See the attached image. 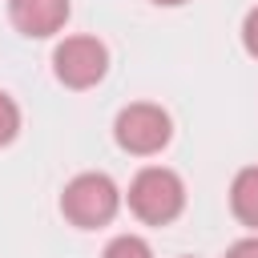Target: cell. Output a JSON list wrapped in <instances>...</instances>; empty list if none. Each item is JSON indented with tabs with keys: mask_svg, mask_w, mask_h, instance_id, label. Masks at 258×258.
Listing matches in <instances>:
<instances>
[{
	"mask_svg": "<svg viewBox=\"0 0 258 258\" xmlns=\"http://www.w3.org/2000/svg\"><path fill=\"white\" fill-rule=\"evenodd\" d=\"M133 218H141L145 226H169L181 210H185V181L165 169V165H145L125 194Z\"/></svg>",
	"mask_w": 258,
	"mask_h": 258,
	"instance_id": "cell-1",
	"label": "cell"
},
{
	"mask_svg": "<svg viewBox=\"0 0 258 258\" xmlns=\"http://www.w3.org/2000/svg\"><path fill=\"white\" fill-rule=\"evenodd\" d=\"M121 210V189L109 173H77L64 194H60V214L77 230H97L109 226Z\"/></svg>",
	"mask_w": 258,
	"mask_h": 258,
	"instance_id": "cell-2",
	"label": "cell"
},
{
	"mask_svg": "<svg viewBox=\"0 0 258 258\" xmlns=\"http://www.w3.org/2000/svg\"><path fill=\"white\" fill-rule=\"evenodd\" d=\"M113 137L125 153L133 157H153L169 145L173 137V121L161 105H149V101H137V105H125L113 121Z\"/></svg>",
	"mask_w": 258,
	"mask_h": 258,
	"instance_id": "cell-3",
	"label": "cell"
},
{
	"mask_svg": "<svg viewBox=\"0 0 258 258\" xmlns=\"http://www.w3.org/2000/svg\"><path fill=\"white\" fill-rule=\"evenodd\" d=\"M52 73L64 89H93L109 73V48L97 36H64L52 48Z\"/></svg>",
	"mask_w": 258,
	"mask_h": 258,
	"instance_id": "cell-4",
	"label": "cell"
},
{
	"mask_svg": "<svg viewBox=\"0 0 258 258\" xmlns=\"http://www.w3.org/2000/svg\"><path fill=\"white\" fill-rule=\"evenodd\" d=\"M69 12H73L69 0H8V16H12L16 32L36 36V40L56 36V32L64 28Z\"/></svg>",
	"mask_w": 258,
	"mask_h": 258,
	"instance_id": "cell-5",
	"label": "cell"
},
{
	"mask_svg": "<svg viewBox=\"0 0 258 258\" xmlns=\"http://www.w3.org/2000/svg\"><path fill=\"white\" fill-rule=\"evenodd\" d=\"M230 210L242 226L258 230V165H246L230 181Z\"/></svg>",
	"mask_w": 258,
	"mask_h": 258,
	"instance_id": "cell-6",
	"label": "cell"
},
{
	"mask_svg": "<svg viewBox=\"0 0 258 258\" xmlns=\"http://www.w3.org/2000/svg\"><path fill=\"white\" fill-rule=\"evenodd\" d=\"M101 258H153V250H149L145 238H137V234H121V238H113V242L105 246Z\"/></svg>",
	"mask_w": 258,
	"mask_h": 258,
	"instance_id": "cell-7",
	"label": "cell"
},
{
	"mask_svg": "<svg viewBox=\"0 0 258 258\" xmlns=\"http://www.w3.org/2000/svg\"><path fill=\"white\" fill-rule=\"evenodd\" d=\"M16 133H20V109L8 93H0V145L16 141Z\"/></svg>",
	"mask_w": 258,
	"mask_h": 258,
	"instance_id": "cell-8",
	"label": "cell"
},
{
	"mask_svg": "<svg viewBox=\"0 0 258 258\" xmlns=\"http://www.w3.org/2000/svg\"><path fill=\"white\" fill-rule=\"evenodd\" d=\"M242 48L258 60V8H250L246 20H242Z\"/></svg>",
	"mask_w": 258,
	"mask_h": 258,
	"instance_id": "cell-9",
	"label": "cell"
},
{
	"mask_svg": "<svg viewBox=\"0 0 258 258\" xmlns=\"http://www.w3.org/2000/svg\"><path fill=\"white\" fill-rule=\"evenodd\" d=\"M226 258H258V234H254V238H238V242L226 250Z\"/></svg>",
	"mask_w": 258,
	"mask_h": 258,
	"instance_id": "cell-10",
	"label": "cell"
},
{
	"mask_svg": "<svg viewBox=\"0 0 258 258\" xmlns=\"http://www.w3.org/2000/svg\"><path fill=\"white\" fill-rule=\"evenodd\" d=\"M153 4H165V8H177V4H185V0H153Z\"/></svg>",
	"mask_w": 258,
	"mask_h": 258,
	"instance_id": "cell-11",
	"label": "cell"
}]
</instances>
